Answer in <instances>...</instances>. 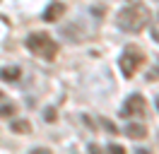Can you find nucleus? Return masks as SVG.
Returning a JSON list of instances; mask_svg holds the SVG:
<instances>
[{
    "label": "nucleus",
    "mask_w": 159,
    "mask_h": 154,
    "mask_svg": "<svg viewBox=\"0 0 159 154\" xmlns=\"http://www.w3.org/2000/svg\"><path fill=\"white\" fill-rule=\"evenodd\" d=\"M149 19H152V12H149V7L145 2H130L123 10H118L116 24L128 34H140L149 24Z\"/></svg>",
    "instance_id": "nucleus-1"
},
{
    "label": "nucleus",
    "mask_w": 159,
    "mask_h": 154,
    "mask_svg": "<svg viewBox=\"0 0 159 154\" xmlns=\"http://www.w3.org/2000/svg\"><path fill=\"white\" fill-rule=\"evenodd\" d=\"M27 48L36 58H43V60H53V58L58 56V41L51 36V34H46V31L29 34L27 36Z\"/></svg>",
    "instance_id": "nucleus-2"
},
{
    "label": "nucleus",
    "mask_w": 159,
    "mask_h": 154,
    "mask_svg": "<svg viewBox=\"0 0 159 154\" xmlns=\"http://www.w3.org/2000/svg\"><path fill=\"white\" fill-rule=\"evenodd\" d=\"M142 65H145V53L135 46H128L118 56V70L123 72V77H128V79L135 77V72H138Z\"/></svg>",
    "instance_id": "nucleus-3"
},
{
    "label": "nucleus",
    "mask_w": 159,
    "mask_h": 154,
    "mask_svg": "<svg viewBox=\"0 0 159 154\" xmlns=\"http://www.w3.org/2000/svg\"><path fill=\"white\" fill-rule=\"evenodd\" d=\"M120 118H145L147 116V99L142 94H130L120 106Z\"/></svg>",
    "instance_id": "nucleus-4"
},
{
    "label": "nucleus",
    "mask_w": 159,
    "mask_h": 154,
    "mask_svg": "<svg viewBox=\"0 0 159 154\" xmlns=\"http://www.w3.org/2000/svg\"><path fill=\"white\" fill-rule=\"evenodd\" d=\"M123 133H125V137H130V140H145V137H147V128L142 123H128Z\"/></svg>",
    "instance_id": "nucleus-5"
},
{
    "label": "nucleus",
    "mask_w": 159,
    "mask_h": 154,
    "mask_svg": "<svg viewBox=\"0 0 159 154\" xmlns=\"http://www.w3.org/2000/svg\"><path fill=\"white\" fill-rule=\"evenodd\" d=\"M22 77V67L10 65V67H0V79L2 82H17Z\"/></svg>",
    "instance_id": "nucleus-6"
},
{
    "label": "nucleus",
    "mask_w": 159,
    "mask_h": 154,
    "mask_svg": "<svg viewBox=\"0 0 159 154\" xmlns=\"http://www.w3.org/2000/svg\"><path fill=\"white\" fill-rule=\"evenodd\" d=\"M63 12H65V5H63V2H51L48 7H46V12H43V19H46V22H56Z\"/></svg>",
    "instance_id": "nucleus-7"
},
{
    "label": "nucleus",
    "mask_w": 159,
    "mask_h": 154,
    "mask_svg": "<svg viewBox=\"0 0 159 154\" xmlns=\"http://www.w3.org/2000/svg\"><path fill=\"white\" fill-rule=\"evenodd\" d=\"M10 130L15 135H29L31 133V123L27 120V118H15L10 123Z\"/></svg>",
    "instance_id": "nucleus-8"
},
{
    "label": "nucleus",
    "mask_w": 159,
    "mask_h": 154,
    "mask_svg": "<svg viewBox=\"0 0 159 154\" xmlns=\"http://www.w3.org/2000/svg\"><path fill=\"white\" fill-rule=\"evenodd\" d=\"M15 113H17L15 104H5V101H0V118H12Z\"/></svg>",
    "instance_id": "nucleus-9"
},
{
    "label": "nucleus",
    "mask_w": 159,
    "mask_h": 154,
    "mask_svg": "<svg viewBox=\"0 0 159 154\" xmlns=\"http://www.w3.org/2000/svg\"><path fill=\"white\" fill-rule=\"evenodd\" d=\"M152 38L159 43V15L154 17V22H152Z\"/></svg>",
    "instance_id": "nucleus-10"
},
{
    "label": "nucleus",
    "mask_w": 159,
    "mask_h": 154,
    "mask_svg": "<svg viewBox=\"0 0 159 154\" xmlns=\"http://www.w3.org/2000/svg\"><path fill=\"white\" fill-rule=\"evenodd\" d=\"M147 77H149V79H159V65H154V67H152Z\"/></svg>",
    "instance_id": "nucleus-11"
},
{
    "label": "nucleus",
    "mask_w": 159,
    "mask_h": 154,
    "mask_svg": "<svg viewBox=\"0 0 159 154\" xmlns=\"http://www.w3.org/2000/svg\"><path fill=\"white\" fill-rule=\"evenodd\" d=\"M109 149H111V152H123V147H120V144H109Z\"/></svg>",
    "instance_id": "nucleus-12"
},
{
    "label": "nucleus",
    "mask_w": 159,
    "mask_h": 154,
    "mask_svg": "<svg viewBox=\"0 0 159 154\" xmlns=\"http://www.w3.org/2000/svg\"><path fill=\"white\" fill-rule=\"evenodd\" d=\"M157 111H159V94H157Z\"/></svg>",
    "instance_id": "nucleus-13"
},
{
    "label": "nucleus",
    "mask_w": 159,
    "mask_h": 154,
    "mask_svg": "<svg viewBox=\"0 0 159 154\" xmlns=\"http://www.w3.org/2000/svg\"><path fill=\"white\" fill-rule=\"evenodd\" d=\"M0 101H5V96H2V92H0Z\"/></svg>",
    "instance_id": "nucleus-14"
}]
</instances>
